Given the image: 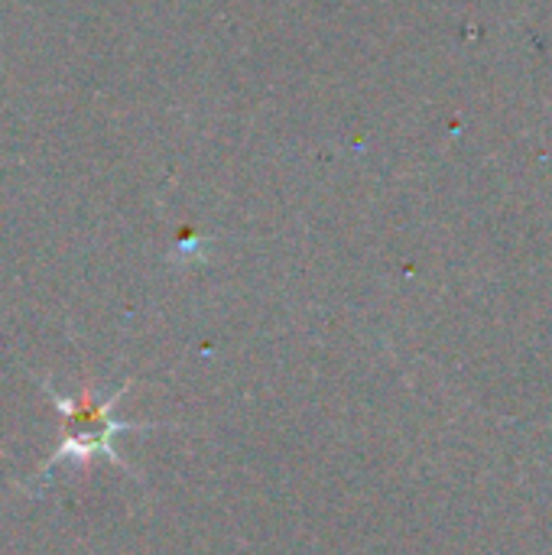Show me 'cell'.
Masks as SVG:
<instances>
[{
	"label": "cell",
	"instance_id": "6da1fadb",
	"mask_svg": "<svg viewBox=\"0 0 552 555\" xmlns=\"http://www.w3.org/2000/svg\"><path fill=\"white\" fill-rule=\"evenodd\" d=\"M55 410L62 413V446L55 449V455L42 465L39 478H49L59 465H81V462H91L94 455H107L111 462H120L117 459V449H114V439L127 429H133L130 423H120L114 420V406L124 393L114 390L111 397H98L91 390L78 393V397H62L55 393L49 384H46Z\"/></svg>",
	"mask_w": 552,
	"mask_h": 555
}]
</instances>
